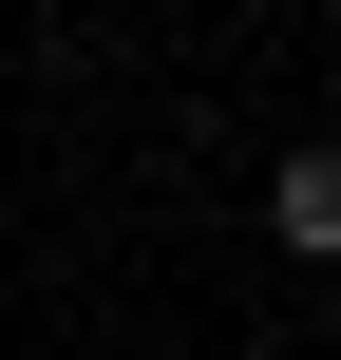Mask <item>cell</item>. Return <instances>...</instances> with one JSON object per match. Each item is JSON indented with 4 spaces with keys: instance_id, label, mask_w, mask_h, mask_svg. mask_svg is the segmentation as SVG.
<instances>
[{
    "instance_id": "obj_1",
    "label": "cell",
    "mask_w": 341,
    "mask_h": 360,
    "mask_svg": "<svg viewBox=\"0 0 341 360\" xmlns=\"http://www.w3.org/2000/svg\"><path fill=\"white\" fill-rule=\"evenodd\" d=\"M266 247L285 266H341V152H285L266 171Z\"/></svg>"
},
{
    "instance_id": "obj_2",
    "label": "cell",
    "mask_w": 341,
    "mask_h": 360,
    "mask_svg": "<svg viewBox=\"0 0 341 360\" xmlns=\"http://www.w3.org/2000/svg\"><path fill=\"white\" fill-rule=\"evenodd\" d=\"M114 360H190V342H114Z\"/></svg>"
}]
</instances>
